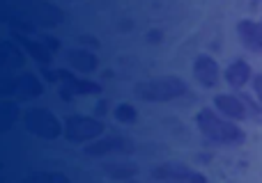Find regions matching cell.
<instances>
[{
	"label": "cell",
	"instance_id": "cell-1",
	"mask_svg": "<svg viewBox=\"0 0 262 183\" xmlns=\"http://www.w3.org/2000/svg\"><path fill=\"white\" fill-rule=\"evenodd\" d=\"M200 128H203L214 142L230 144V147H237V144H242L246 140V133L239 126L221 119V117H216L214 112H200Z\"/></svg>",
	"mask_w": 262,
	"mask_h": 183
},
{
	"label": "cell",
	"instance_id": "cell-2",
	"mask_svg": "<svg viewBox=\"0 0 262 183\" xmlns=\"http://www.w3.org/2000/svg\"><path fill=\"white\" fill-rule=\"evenodd\" d=\"M237 32H239L242 44L246 46V50L260 55L262 53V23L258 21H242L237 25Z\"/></svg>",
	"mask_w": 262,
	"mask_h": 183
},
{
	"label": "cell",
	"instance_id": "cell-3",
	"mask_svg": "<svg viewBox=\"0 0 262 183\" xmlns=\"http://www.w3.org/2000/svg\"><path fill=\"white\" fill-rule=\"evenodd\" d=\"M228 83H230L232 87H244L246 83L251 81V64L244 62V60H237V62H232L230 67H228V73H226Z\"/></svg>",
	"mask_w": 262,
	"mask_h": 183
},
{
	"label": "cell",
	"instance_id": "cell-4",
	"mask_svg": "<svg viewBox=\"0 0 262 183\" xmlns=\"http://www.w3.org/2000/svg\"><path fill=\"white\" fill-rule=\"evenodd\" d=\"M216 108L223 115L232 117V119H237V121L246 119V108L237 96H216Z\"/></svg>",
	"mask_w": 262,
	"mask_h": 183
},
{
	"label": "cell",
	"instance_id": "cell-5",
	"mask_svg": "<svg viewBox=\"0 0 262 183\" xmlns=\"http://www.w3.org/2000/svg\"><path fill=\"white\" fill-rule=\"evenodd\" d=\"M198 76H200V81H203L205 85H214V83L219 81V67H216V62H212L209 58H203L198 62Z\"/></svg>",
	"mask_w": 262,
	"mask_h": 183
},
{
	"label": "cell",
	"instance_id": "cell-6",
	"mask_svg": "<svg viewBox=\"0 0 262 183\" xmlns=\"http://www.w3.org/2000/svg\"><path fill=\"white\" fill-rule=\"evenodd\" d=\"M253 90H255V96H258V101L262 106V73H258V76L253 78Z\"/></svg>",
	"mask_w": 262,
	"mask_h": 183
}]
</instances>
